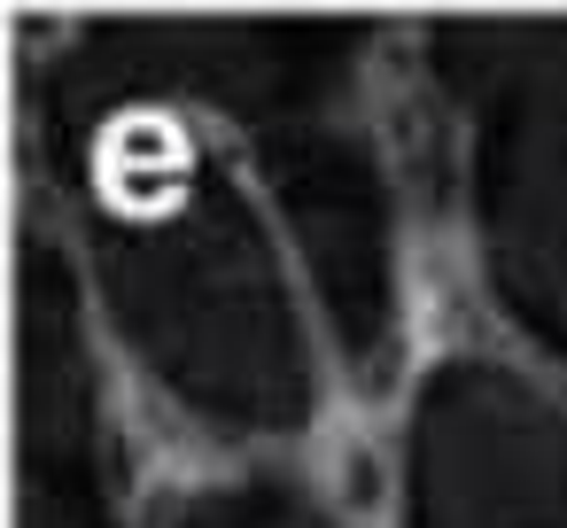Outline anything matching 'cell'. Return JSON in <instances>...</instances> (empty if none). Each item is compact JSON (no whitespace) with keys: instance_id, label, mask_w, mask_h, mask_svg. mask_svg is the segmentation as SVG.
<instances>
[{"instance_id":"1","label":"cell","mask_w":567,"mask_h":528,"mask_svg":"<svg viewBox=\"0 0 567 528\" xmlns=\"http://www.w3.org/2000/svg\"><path fill=\"white\" fill-rule=\"evenodd\" d=\"M420 528H567V458L505 396H451L420 451Z\"/></svg>"},{"instance_id":"2","label":"cell","mask_w":567,"mask_h":528,"mask_svg":"<svg viewBox=\"0 0 567 528\" xmlns=\"http://www.w3.org/2000/svg\"><path fill=\"white\" fill-rule=\"evenodd\" d=\"M187 528H327L303 497H280V489H249V497H210Z\"/></svg>"}]
</instances>
